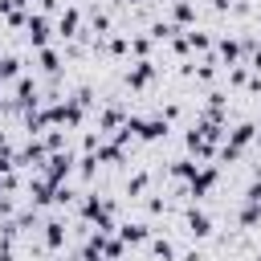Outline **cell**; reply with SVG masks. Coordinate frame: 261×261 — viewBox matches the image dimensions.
I'll return each mask as SVG.
<instances>
[{"mask_svg":"<svg viewBox=\"0 0 261 261\" xmlns=\"http://www.w3.org/2000/svg\"><path fill=\"white\" fill-rule=\"evenodd\" d=\"M175 261H212V257H208V245H196V241H192V245H184V249H179V257H175Z\"/></svg>","mask_w":261,"mask_h":261,"instance_id":"obj_11","label":"cell"},{"mask_svg":"<svg viewBox=\"0 0 261 261\" xmlns=\"http://www.w3.org/2000/svg\"><path fill=\"white\" fill-rule=\"evenodd\" d=\"M159 53V45L139 29V33H130V61H143V57H155Z\"/></svg>","mask_w":261,"mask_h":261,"instance_id":"obj_10","label":"cell"},{"mask_svg":"<svg viewBox=\"0 0 261 261\" xmlns=\"http://www.w3.org/2000/svg\"><path fill=\"white\" fill-rule=\"evenodd\" d=\"M82 29H86V8H82V0H69L53 16V33H57V41H73Z\"/></svg>","mask_w":261,"mask_h":261,"instance_id":"obj_3","label":"cell"},{"mask_svg":"<svg viewBox=\"0 0 261 261\" xmlns=\"http://www.w3.org/2000/svg\"><path fill=\"white\" fill-rule=\"evenodd\" d=\"M143 253H147L151 261H175V257H179V245H175V237H171V232L155 228V232H151V241L143 245Z\"/></svg>","mask_w":261,"mask_h":261,"instance_id":"obj_7","label":"cell"},{"mask_svg":"<svg viewBox=\"0 0 261 261\" xmlns=\"http://www.w3.org/2000/svg\"><path fill=\"white\" fill-rule=\"evenodd\" d=\"M212 53H216V61H220L224 69L245 61V37L237 33V24H232V29H224V33H216V45H212Z\"/></svg>","mask_w":261,"mask_h":261,"instance_id":"obj_4","label":"cell"},{"mask_svg":"<svg viewBox=\"0 0 261 261\" xmlns=\"http://www.w3.org/2000/svg\"><path fill=\"white\" fill-rule=\"evenodd\" d=\"M24 69H29V65H24V53H4V57H0V86H12Z\"/></svg>","mask_w":261,"mask_h":261,"instance_id":"obj_9","label":"cell"},{"mask_svg":"<svg viewBox=\"0 0 261 261\" xmlns=\"http://www.w3.org/2000/svg\"><path fill=\"white\" fill-rule=\"evenodd\" d=\"M257 118H261V114H257Z\"/></svg>","mask_w":261,"mask_h":261,"instance_id":"obj_14","label":"cell"},{"mask_svg":"<svg viewBox=\"0 0 261 261\" xmlns=\"http://www.w3.org/2000/svg\"><path fill=\"white\" fill-rule=\"evenodd\" d=\"M20 37H24V45L29 49H49V45H57V33H53V20L45 16V12H29V20H24V29H20Z\"/></svg>","mask_w":261,"mask_h":261,"instance_id":"obj_2","label":"cell"},{"mask_svg":"<svg viewBox=\"0 0 261 261\" xmlns=\"http://www.w3.org/2000/svg\"><path fill=\"white\" fill-rule=\"evenodd\" d=\"M151 232H155V224L147 216H118V237L126 249H143L151 241Z\"/></svg>","mask_w":261,"mask_h":261,"instance_id":"obj_5","label":"cell"},{"mask_svg":"<svg viewBox=\"0 0 261 261\" xmlns=\"http://www.w3.org/2000/svg\"><path fill=\"white\" fill-rule=\"evenodd\" d=\"M143 33H147V37H151V41H155L159 49H167V41H171V37L179 33V24H175V20H167V16H155V20H151V24L143 29Z\"/></svg>","mask_w":261,"mask_h":261,"instance_id":"obj_8","label":"cell"},{"mask_svg":"<svg viewBox=\"0 0 261 261\" xmlns=\"http://www.w3.org/2000/svg\"><path fill=\"white\" fill-rule=\"evenodd\" d=\"M122 86H126V94H155V86L159 82H167L163 77V69H159V57H143V61H122Z\"/></svg>","mask_w":261,"mask_h":261,"instance_id":"obj_1","label":"cell"},{"mask_svg":"<svg viewBox=\"0 0 261 261\" xmlns=\"http://www.w3.org/2000/svg\"><path fill=\"white\" fill-rule=\"evenodd\" d=\"M65 4H69V0H37V4H33V8H37V12H45V16H49V20H53V16H57V12H61V8H65Z\"/></svg>","mask_w":261,"mask_h":261,"instance_id":"obj_12","label":"cell"},{"mask_svg":"<svg viewBox=\"0 0 261 261\" xmlns=\"http://www.w3.org/2000/svg\"><path fill=\"white\" fill-rule=\"evenodd\" d=\"M253 155H261V118H257V139H253V147H249Z\"/></svg>","mask_w":261,"mask_h":261,"instance_id":"obj_13","label":"cell"},{"mask_svg":"<svg viewBox=\"0 0 261 261\" xmlns=\"http://www.w3.org/2000/svg\"><path fill=\"white\" fill-rule=\"evenodd\" d=\"M73 167H77V147H65V151H53L45 163H41V171L53 179V184H65V179H73Z\"/></svg>","mask_w":261,"mask_h":261,"instance_id":"obj_6","label":"cell"}]
</instances>
